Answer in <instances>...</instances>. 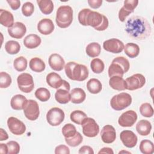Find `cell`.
<instances>
[{
    "label": "cell",
    "instance_id": "cell-48",
    "mask_svg": "<svg viewBox=\"0 0 154 154\" xmlns=\"http://www.w3.org/2000/svg\"><path fill=\"white\" fill-rule=\"evenodd\" d=\"M102 0H88V4L91 8L96 9L102 5Z\"/></svg>",
    "mask_w": 154,
    "mask_h": 154
},
{
    "label": "cell",
    "instance_id": "cell-41",
    "mask_svg": "<svg viewBox=\"0 0 154 154\" xmlns=\"http://www.w3.org/2000/svg\"><path fill=\"white\" fill-rule=\"evenodd\" d=\"M140 114L145 117H151L153 116V108L152 106L147 102L141 105L140 107Z\"/></svg>",
    "mask_w": 154,
    "mask_h": 154
},
{
    "label": "cell",
    "instance_id": "cell-15",
    "mask_svg": "<svg viewBox=\"0 0 154 154\" xmlns=\"http://www.w3.org/2000/svg\"><path fill=\"white\" fill-rule=\"evenodd\" d=\"M124 43L120 40L112 38L105 40L103 43V48L106 51L113 54H119L124 49Z\"/></svg>",
    "mask_w": 154,
    "mask_h": 154
},
{
    "label": "cell",
    "instance_id": "cell-17",
    "mask_svg": "<svg viewBox=\"0 0 154 154\" xmlns=\"http://www.w3.org/2000/svg\"><path fill=\"white\" fill-rule=\"evenodd\" d=\"M120 140L125 146L128 148L134 147L137 143V136L129 130H124L120 134Z\"/></svg>",
    "mask_w": 154,
    "mask_h": 154
},
{
    "label": "cell",
    "instance_id": "cell-7",
    "mask_svg": "<svg viewBox=\"0 0 154 154\" xmlns=\"http://www.w3.org/2000/svg\"><path fill=\"white\" fill-rule=\"evenodd\" d=\"M17 82L19 90L25 93H30L34 88V82L31 75L28 73L20 74L17 78Z\"/></svg>",
    "mask_w": 154,
    "mask_h": 154
},
{
    "label": "cell",
    "instance_id": "cell-8",
    "mask_svg": "<svg viewBox=\"0 0 154 154\" xmlns=\"http://www.w3.org/2000/svg\"><path fill=\"white\" fill-rule=\"evenodd\" d=\"M83 134L90 138L97 136L99 132V126L94 119L91 117L85 118L81 123Z\"/></svg>",
    "mask_w": 154,
    "mask_h": 154
},
{
    "label": "cell",
    "instance_id": "cell-36",
    "mask_svg": "<svg viewBox=\"0 0 154 154\" xmlns=\"http://www.w3.org/2000/svg\"><path fill=\"white\" fill-rule=\"evenodd\" d=\"M87 117V114L81 110H75L70 113V120L76 124L81 125L83 120Z\"/></svg>",
    "mask_w": 154,
    "mask_h": 154
},
{
    "label": "cell",
    "instance_id": "cell-34",
    "mask_svg": "<svg viewBox=\"0 0 154 154\" xmlns=\"http://www.w3.org/2000/svg\"><path fill=\"white\" fill-rule=\"evenodd\" d=\"M5 49L8 54L14 55L20 51V45L16 41L9 40L5 45Z\"/></svg>",
    "mask_w": 154,
    "mask_h": 154
},
{
    "label": "cell",
    "instance_id": "cell-46",
    "mask_svg": "<svg viewBox=\"0 0 154 154\" xmlns=\"http://www.w3.org/2000/svg\"><path fill=\"white\" fill-rule=\"evenodd\" d=\"M55 154H69L70 149L66 145L61 144L55 147Z\"/></svg>",
    "mask_w": 154,
    "mask_h": 154
},
{
    "label": "cell",
    "instance_id": "cell-31",
    "mask_svg": "<svg viewBox=\"0 0 154 154\" xmlns=\"http://www.w3.org/2000/svg\"><path fill=\"white\" fill-rule=\"evenodd\" d=\"M124 51L127 56L131 58L137 57L140 54V47L134 43H128L124 46Z\"/></svg>",
    "mask_w": 154,
    "mask_h": 154
},
{
    "label": "cell",
    "instance_id": "cell-11",
    "mask_svg": "<svg viewBox=\"0 0 154 154\" xmlns=\"http://www.w3.org/2000/svg\"><path fill=\"white\" fill-rule=\"evenodd\" d=\"M70 85L68 82L63 80V85L57 89L55 93V100L61 104L67 103L70 101Z\"/></svg>",
    "mask_w": 154,
    "mask_h": 154
},
{
    "label": "cell",
    "instance_id": "cell-42",
    "mask_svg": "<svg viewBox=\"0 0 154 154\" xmlns=\"http://www.w3.org/2000/svg\"><path fill=\"white\" fill-rule=\"evenodd\" d=\"M61 132L64 138H71L77 132L75 126L71 123L66 124L63 127Z\"/></svg>",
    "mask_w": 154,
    "mask_h": 154
},
{
    "label": "cell",
    "instance_id": "cell-30",
    "mask_svg": "<svg viewBox=\"0 0 154 154\" xmlns=\"http://www.w3.org/2000/svg\"><path fill=\"white\" fill-rule=\"evenodd\" d=\"M88 91L91 94H97L100 93L102 88L101 82L96 78H91L87 83Z\"/></svg>",
    "mask_w": 154,
    "mask_h": 154
},
{
    "label": "cell",
    "instance_id": "cell-38",
    "mask_svg": "<svg viewBox=\"0 0 154 154\" xmlns=\"http://www.w3.org/2000/svg\"><path fill=\"white\" fill-rule=\"evenodd\" d=\"M90 67L91 69V70L94 73H102L105 68L104 63L102 60H101L99 58H94L91 60L90 63Z\"/></svg>",
    "mask_w": 154,
    "mask_h": 154
},
{
    "label": "cell",
    "instance_id": "cell-33",
    "mask_svg": "<svg viewBox=\"0 0 154 154\" xmlns=\"http://www.w3.org/2000/svg\"><path fill=\"white\" fill-rule=\"evenodd\" d=\"M85 52L87 55L91 58L98 57L101 52V46L97 42H92L89 43L86 48Z\"/></svg>",
    "mask_w": 154,
    "mask_h": 154
},
{
    "label": "cell",
    "instance_id": "cell-53",
    "mask_svg": "<svg viewBox=\"0 0 154 154\" xmlns=\"http://www.w3.org/2000/svg\"><path fill=\"white\" fill-rule=\"evenodd\" d=\"M131 153L130 152H128V151H125V150H122L119 152V153Z\"/></svg>",
    "mask_w": 154,
    "mask_h": 154
},
{
    "label": "cell",
    "instance_id": "cell-49",
    "mask_svg": "<svg viewBox=\"0 0 154 154\" xmlns=\"http://www.w3.org/2000/svg\"><path fill=\"white\" fill-rule=\"evenodd\" d=\"M7 2L13 10H17L20 6V1L19 0H7Z\"/></svg>",
    "mask_w": 154,
    "mask_h": 154
},
{
    "label": "cell",
    "instance_id": "cell-9",
    "mask_svg": "<svg viewBox=\"0 0 154 154\" xmlns=\"http://www.w3.org/2000/svg\"><path fill=\"white\" fill-rule=\"evenodd\" d=\"M65 117L64 112L60 108L54 107L50 109L46 114V120L48 123L52 126L60 125Z\"/></svg>",
    "mask_w": 154,
    "mask_h": 154
},
{
    "label": "cell",
    "instance_id": "cell-27",
    "mask_svg": "<svg viewBox=\"0 0 154 154\" xmlns=\"http://www.w3.org/2000/svg\"><path fill=\"white\" fill-rule=\"evenodd\" d=\"M27 101V99L23 95L16 94L12 97L10 101V105L14 110H21L23 109Z\"/></svg>",
    "mask_w": 154,
    "mask_h": 154
},
{
    "label": "cell",
    "instance_id": "cell-1",
    "mask_svg": "<svg viewBox=\"0 0 154 154\" xmlns=\"http://www.w3.org/2000/svg\"><path fill=\"white\" fill-rule=\"evenodd\" d=\"M125 31L132 38L142 40L150 35L152 29L146 19L139 16H134L126 21Z\"/></svg>",
    "mask_w": 154,
    "mask_h": 154
},
{
    "label": "cell",
    "instance_id": "cell-4",
    "mask_svg": "<svg viewBox=\"0 0 154 154\" xmlns=\"http://www.w3.org/2000/svg\"><path fill=\"white\" fill-rule=\"evenodd\" d=\"M130 64L128 59L123 57H117L112 61L109 66L108 73L109 78L114 76L123 77L124 73L128 72Z\"/></svg>",
    "mask_w": 154,
    "mask_h": 154
},
{
    "label": "cell",
    "instance_id": "cell-37",
    "mask_svg": "<svg viewBox=\"0 0 154 154\" xmlns=\"http://www.w3.org/2000/svg\"><path fill=\"white\" fill-rule=\"evenodd\" d=\"M35 96L41 102H46L51 97V93L47 88L40 87L35 91Z\"/></svg>",
    "mask_w": 154,
    "mask_h": 154
},
{
    "label": "cell",
    "instance_id": "cell-3",
    "mask_svg": "<svg viewBox=\"0 0 154 154\" xmlns=\"http://www.w3.org/2000/svg\"><path fill=\"white\" fill-rule=\"evenodd\" d=\"M64 70L67 76L73 81H83L88 78L89 74L86 66L74 61L68 62L64 66Z\"/></svg>",
    "mask_w": 154,
    "mask_h": 154
},
{
    "label": "cell",
    "instance_id": "cell-28",
    "mask_svg": "<svg viewBox=\"0 0 154 154\" xmlns=\"http://www.w3.org/2000/svg\"><path fill=\"white\" fill-rule=\"evenodd\" d=\"M136 130L140 135L147 136L152 130L151 123L147 120H141L136 125Z\"/></svg>",
    "mask_w": 154,
    "mask_h": 154
},
{
    "label": "cell",
    "instance_id": "cell-32",
    "mask_svg": "<svg viewBox=\"0 0 154 154\" xmlns=\"http://www.w3.org/2000/svg\"><path fill=\"white\" fill-rule=\"evenodd\" d=\"M37 2L43 14H50L53 11L54 4L51 0H37Z\"/></svg>",
    "mask_w": 154,
    "mask_h": 154
},
{
    "label": "cell",
    "instance_id": "cell-6",
    "mask_svg": "<svg viewBox=\"0 0 154 154\" xmlns=\"http://www.w3.org/2000/svg\"><path fill=\"white\" fill-rule=\"evenodd\" d=\"M131 96L125 92L114 95L110 100V105L116 111H121L130 106L132 103Z\"/></svg>",
    "mask_w": 154,
    "mask_h": 154
},
{
    "label": "cell",
    "instance_id": "cell-10",
    "mask_svg": "<svg viewBox=\"0 0 154 154\" xmlns=\"http://www.w3.org/2000/svg\"><path fill=\"white\" fill-rule=\"evenodd\" d=\"M23 112L26 118L29 120L34 121L37 120L40 115L38 103L32 99L28 100L24 106Z\"/></svg>",
    "mask_w": 154,
    "mask_h": 154
},
{
    "label": "cell",
    "instance_id": "cell-51",
    "mask_svg": "<svg viewBox=\"0 0 154 154\" xmlns=\"http://www.w3.org/2000/svg\"><path fill=\"white\" fill-rule=\"evenodd\" d=\"M99 154H100V153H108V154H113L114 153V152L112 150V149L110 147H103L102 149H101L99 152H98Z\"/></svg>",
    "mask_w": 154,
    "mask_h": 154
},
{
    "label": "cell",
    "instance_id": "cell-39",
    "mask_svg": "<svg viewBox=\"0 0 154 154\" xmlns=\"http://www.w3.org/2000/svg\"><path fill=\"white\" fill-rule=\"evenodd\" d=\"M27 60L23 56L16 58L13 62L14 68L18 72H23L27 67Z\"/></svg>",
    "mask_w": 154,
    "mask_h": 154
},
{
    "label": "cell",
    "instance_id": "cell-23",
    "mask_svg": "<svg viewBox=\"0 0 154 154\" xmlns=\"http://www.w3.org/2000/svg\"><path fill=\"white\" fill-rule=\"evenodd\" d=\"M109 85L114 90L123 91L126 90V84L123 77L114 76L109 78Z\"/></svg>",
    "mask_w": 154,
    "mask_h": 154
},
{
    "label": "cell",
    "instance_id": "cell-25",
    "mask_svg": "<svg viewBox=\"0 0 154 154\" xmlns=\"http://www.w3.org/2000/svg\"><path fill=\"white\" fill-rule=\"evenodd\" d=\"M0 23L1 24L8 28L12 26L14 23V17L13 14L5 10H0Z\"/></svg>",
    "mask_w": 154,
    "mask_h": 154
},
{
    "label": "cell",
    "instance_id": "cell-20",
    "mask_svg": "<svg viewBox=\"0 0 154 154\" xmlns=\"http://www.w3.org/2000/svg\"><path fill=\"white\" fill-rule=\"evenodd\" d=\"M48 63L50 67L55 71H61L65 66L64 60L60 54L57 53L52 54L49 56Z\"/></svg>",
    "mask_w": 154,
    "mask_h": 154
},
{
    "label": "cell",
    "instance_id": "cell-52",
    "mask_svg": "<svg viewBox=\"0 0 154 154\" xmlns=\"http://www.w3.org/2000/svg\"><path fill=\"white\" fill-rule=\"evenodd\" d=\"M0 153L7 154L8 153V147L7 146V144L1 143L0 144Z\"/></svg>",
    "mask_w": 154,
    "mask_h": 154
},
{
    "label": "cell",
    "instance_id": "cell-14",
    "mask_svg": "<svg viewBox=\"0 0 154 154\" xmlns=\"http://www.w3.org/2000/svg\"><path fill=\"white\" fill-rule=\"evenodd\" d=\"M138 4V0H125L123 6L119 11V19L120 21L122 22H125L126 17L134 11Z\"/></svg>",
    "mask_w": 154,
    "mask_h": 154
},
{
    "label": "cell",
    "instance_id": "cell-19",
    "mask_svg": "<svg viewBox=\"0 0 154 154\" xmlns=\"http://www.w3.org/2000/svg\"><path fill=\"white\" fill-rule=\"evenodd\" d=\"M26 32V27L20 22H14L13 25L8 28V34L13 38H22Z\"/></svg>",
    "mask_w": 154,
    "mask_h": 154
},
{
    "label": "cell",
    "instance_id": "cell-22",
    "mask_svg": "<svg viewBox=\"0 0 154 154\" xmlns=\"http://www.w3.org/2000/svg\"><path fill=\"white\" fill-rule=\"evenodd\" d=\"M46 80L48 85L56 89L59 88L63 83V79H62L60 75L55 72H51L48 74Z\"/></svg>",
    "mask_w": 154,
    "mask_h": 154
},
{
    "label": "cell",
    "instance_id": "cell-40",
    "mask_svg": "<svg viewBox=\"0 0 154 154\" xmlns=\"http://www.w3.org/2000/svg\"><path fill=\"white\" fill-rule=\"evenodd\" d=\"M82 136L78 132L71 138H65L66 143L71 147H76L79 146L82 142Z\"/></svg>",
    "mask_w": 154,
    "mask_h": 154
},
{
    "label": "cell",
    "instance_id": "cell-21",
    "mask_svg": "<svg viewBox=\"0 0 154 154\" xmlns=\"http://www.w3.org/2000/svg\"><path fill=\"white\" fill-rule=\"evenodd\" d=\"M54 24L52 20L48 18L41 19L37 24L38 32L43 35H49L54 30Z\"/></svg>",
    "mask_w": 154,
    "mask_h": 154
},
{
    "label": "cell",
    "instance_id": "cell-43",
    "mask_svg": "<svg viewBox=\"0 0 154 154\" xmlns=\"http://www.w3.org/2000/svg\"><path fill=\"white\" fill-rule=\"evenodd\" d=\"M11 82V78L8 73L4 72L0 73V87L1 88H5L10 87Z\"/></svg>",
    "mask_w": 154,
    "mask_h": 154
},
{
    "label": "cell",
    "instance_id": "cell-2",
    "mask_svg": "<svg viewBox=\"0 0 154 154\" xmlns=\"http://www.w3.org/2000/svg\"><path fill=\"white\" fill-rule=\"evenodd\" d=\"M78 19L82 25L90 26L99 31L105 30L109 25L108 19L105 15L89 8L81 10L78 13Z\"/></svg>",
    "mask_w": 154,
    "mask_h": 154
},
{
    "label": "cell",
    "instance_id": "cell-16",
    "mask_svg": "<svg viewBox=\"0 0 154 154\" xmlns=\"http://www.w3.org/2000/svg\"><path fill=\"white\" fill-rule=\"evenodd\" d=\"M137 117V114L135 111L128 110L119 117L118 123L122 127H131L136 122Z\"/></svg>",
    "mask_w": 154,
    "mask_h": 154
},
{
    "label": "cell",
    "instance_id": "cell-5",
    "mask_svg": "<svg viewBox=\"0 0 154 154\" xmlns=\"http://www.w3.org/2000/svg\"><path fill=\"white\" fill-rule=\"evenodd\" d=\"M73 10L69 5H61L57 10L55 21L61 28L69 27L73 21Z\"/></svg>",
    "mask_w": 154,
    "mask_h": 154
},
{
    "label": "cell",
    "instance_id": "cell-50",
    "mask_svg": "<svg viewBox=\"0 0 154 154\" xmlns=\"http://www.w3.org/2000/svg\"><path fill=\"white\" fill-rule=\"evenodd\" d=\"M8 138V135L2 128L0 129V141H4Z\"/></svg>",
    "mask_w": 154,
    "mask_h": 154
},
{
    "label": "cell",
    "instance_id": "cell-44",
    "mask_svg": "<svg viewBox=\"0 0 154 154\" xmlns=\"http://www.w3.org/2000/svg\"><path fill=\"white\" fill-rule=\"evenodd\" d=\"M34 11V6L31 2H26L23 4L22 7V13L26 17L31 16Z\"/></svg>",
    "mask_w": 154,
    "mask_h": 154
},
{
    "label": "cell",
    "instance_id": "cell-13",
    "mask_svg": "<svg viewBox=\"0 0 154 154\" xmlns=\"http://www.w3.org/2000/svg\"><path fill=\"white\" fill-rule=\"evenodd\" d=\"M7 126L10 131L16 135H22L26 131L24 123L14 117H10L7 119Z\"/></svg>",
    "mask_w": 154,
    "mask_h": 154
},
{
    "label": "cell",
    "instance_id": "cell-12",
    "mask_svg": "<svg viewBox=\"0 0 154 154\" xmlns=\"http://www.w3.org/2000/svg\"><path fill=\"white\" fill-rule=\"evenodd\" d=\"M125 82L126 90L132 91L142 88L146 84V78L142 74L136 73L127 78Z\"/></svg>",
    "mask_w": 154,
    "mask_h": 154
},
{
    "label": "cell",
    "instance_id": "cell-24",
    "mask_svg": "<svg viewBox=\"0 0 154 154\" xmlns=\"http://www.w3.org/2000/svg\"><path fill=\"white\" fill-rule=\"evenodd\" d=\"M42 42L40 37L34 34L28 35L23 39V44L28 49H34L37 48Z\"/></svg>",
    "mask_w": 154,
    "mask_h": 154
},
{
    "label": "cell",
    "instance_id": "cell-47",
    "mask_svg": "<svg viewBox=\"0 0 154 154\" xmlns=\"http://www.w3.org/2000/svg\"><path fill=\"white\" fill-rule=\"evenodd\" d=\"M78 153L79 154H82V153H84V154H93L94 151L90 146H83L79 149V150L78 151Z\"/></svg>",
    "mask_w": 154,
    "mask_h": 154
},
{
    "label": "cell",
    "instance_id": "cell-29",
    "mask_svg": "<svg viewBox=\"0 0 154 154\" xmlns=\"http://www.w3.org/2000/svg\"><path fill=\"white\" fill-rule=\"evenodd\" d=\"M29 66L32 71L37 73L43 72L46 67L45 62L38 57H34L31 58L29 61Z\"/></svg>",
    "mask_w": 154,
    "mask_h": 154
},
{
    "label": "cell",
    "instance_id": "cell-45",
    "mask_svg": "<svg viewBox=\"0 0 154 154\" xmlns=\"http://www.w3.org/2000/svg\"><path fill=\"white\" fill-rule=\"evenodd\" d=\"M8 154H17L20 151V146L15 141H10L7 143Z\"/></svg>",
    "mask_w": 154,
    "mask_h": 154
},
{
    "label": "cell",
    "instance_id": "cell-35",
    "mask_svg": "<svg viewBox=\"0 0 154 154\" xmlns=\"http://www.w3.org/2000/svg\"><path fill=\"white\" fill-rule=\"evenodd\" d=\"M140 150L144 154H152L154 152V146L149 140H143L140 144Z\"/></svg>",
    "mask_w": 154,
    "mask_h": 154
},
{
    "label": "cell",
    "instance_id": "cell-18",
    "mask_svg": "<svg viewBox=\"0 0 154 154\" xmlns=\"http://www.w3.org/2000/svg\"><path fill=\"white\" fill-rule=\"evenodd\" d=\"M100 137L102 141L105 143L110 144L113 143L116 138L115 128L110 125L104 126L100 132Z\"/></svg>",
    "mask_w": 154,
    "mask_h": 154
},
{
    "label": "cell",
    "instance_id": "cell-26",
    "mask_svg": "<svg viewBox=\"0 0 154 154\" xmlns=\"http://www.w3.org/2000/svg\"><path fill=\"white\" fill-rule=\"evenodd\" d=\"M70 101L73 103L79 104L85 100L86 94L81 88H75L70 91Z\"/></svg>",
    "mask_w": 154,
    "mask_h": 154
}]
</instances>
